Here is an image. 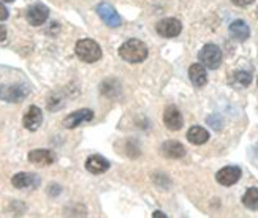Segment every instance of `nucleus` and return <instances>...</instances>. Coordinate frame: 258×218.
Wrapping results in <instances>:
<instances>
[{"label": "nucleus", "instance_id": "nucleus-1", "mask_svg": "<svg viewBox=\"0 0 258 218\" xmlns=\"http://www.w3.org/2000/svg\"><path fill=\"white\" fill-rule=\"evenodd\" d=\"M149 49L141 40L132 38L119 48V55L128 63H141L148 59Z\"/></svg>", "mask_w": 258, "mask_h": 218}, {"label": "nucleus", "instance_id": "nucleus-2", "mask_svg": "<svg viewBox=\"0 0 258 218\" xmlns=\"http://www.w3.org/2000/svg\"><path fill=\"white\" fill-rule=\"evenodd\" d=\"M75 51L76 55L86 63H95L97 60L102 59V48H100L97 41L89 38L78 41L75 46Z\"/></svg>", "mask_w": 258, "mask_h": 218}, {"label": "nucleus", "instance_id": "nucleus-3", "mask_svg": "<svg viewBox=\"0 0 258 218\" xmlns=\"http://www.w3.org/2000/svg\"><path fill=\"white\" fill-rule=\"evenodd\" d=\"M198 60L209 70H217L222 63V51L217 44H205L203 49L198 52Z\"/></svg>", "mask_w": 258, "mask_h": 218}, {"label": "nucleus", "instance_id": "nucleus-4", "mask_svg": "<svg viewBox=\"0 0 258 218\" xmlns=\"http://www.w3.org/2000/svg\"><path fill=\"white\" fill-rule=\"evenodd\" d=\"M30 89L24 84H10L0 87V98L7 103H21L27 98Z\"/></svg>", "mask_w": 258, "mask_h": 218}, {"label": "nucleus", "instance_id": "nucleus-5", "mask_svg": "<svg viewBox=\"0 0 258 218\" xmlns=\"http://www.w3.org/2000/svg\"><path fill=\"white\" fill-rule=\"evenodd\" d=\"M97 15L100 16V19H102L108 27H113L114 29V27L122 26V18L119 16L116 8L113 5L106 4V2L100 4L97 7Z\"/></svg>", "mask_w": 258, "mask_h": 218}, {"label": "nucleus", "instance_id": "nucleus-6", "mask_svg": "<svg viewBox=\"0 0 258 218\" xmlns=\"http://www.w3.org/2000/svg\"><path fill=\"white\" fill-rule=\"evenodd\" d=\"M182 32V24L179 19L174 18H166L162 19L159 24H157V33L163 38H174L179 33Z\"/></svg>", "mask_w": 258, "mask_h": 218}, {"label": "nucleus", "instance_id": "nucleus-7", "mask_svg": "<svg viewBox=\"0 0 258 218\" xmlns=\"http://www.w3.org/2000/svg\"><path fill=\"white\" fill-rule=\"evenodd\" d=\"M92 119H94L92 109H80V111H75V112L69 114V116L63 119L62 123L67 130H72V128L80 127V125L84 122H91Z\"/></svg>", "mask_w": 258, "mask_h": 218}, {"label": "nucleus", "instance_id": "nucleus-8", "mask_svg": "<svg viewBox=\"0 0 258 218\" xmlns=\"http://www.w3.org/2000/svg\"><path fill=\"white\" fill-rule=\"evenodd\" d=\"M241 176H242V171H241L239 166H225L216 174V179H217V182L220 183V185L231 187L241 179Z\"/></svg>", "mask_w": 258, "mask_h": 218}, {"label": "nucleus", "instance_id": "nucleus-9", "mask_svg": "<svg viewBox=\"0 0 258 218\" xmlns=\"http://www.w3.org/2000/svg\"><path fill=\"white\" fill-rule=\"evenodd\" d=\"M163 123L168 130L171 131H177L182 128L184 125V119H182V114L176 106H168L163 112Z\"/></svg>", "mask_w": 258, "mask_h": 218}, {"label": "nucleus", "instance_id": "nucleus-10", "mask_svg": "<svg viewBox=\"0 0 258 218\" xmlns=\"http://www.w3.org/2000/svg\"><path fill=\"white\" fill-rule=\"evenodd\" d=\"M26 18L29 21V24L30 26H41L46 22V19L49 18V10L48 7H44L41 4H37V5H32L29 10H27V13H26Z\"/></svg>", "mask_w": 258, "mask_h": 218}, {"label": "nucleus", "instance_id": "nucleus-11", "mask_svg": "<svg viewBox=\"0 0 258 218\" xmlns=\"http://www.w3.org/2000/svg\"><path fill=\"white\" fill-rule=\"evenodd\" d=\"M43 122V112L38 106H30L22 117V125L29 131H37Z\"/></svg>", "mask_w": 258, "mask_h": 218}, {"label": "nucleus", "instance_id": "nucleus-12", "mask_svg": "<svg viewBox=\"0 0 258 218\" xmlns=\"http://www.w3.org/2000/svg\"><path fill=\"white\" fill-rule=\"evenodd\" d=\"M29 162L33 165H40V166H48L55 162V155L54 152L48 151V149H35V151L29 152L27 155Z\"/></svg>", "mask_w": 258, "mask_h": 218}, {"label": "nucleus", "instance_id": "nucleus-13", "mask_svg": "<svg viewBox=\"0 0 258 218\" xmlns=\"http://www.w3.org/2000/svg\"><path fill=\"white\" fill-rule=\"evenodd\" d=\"M86 169L92 174H103L109 169V162L102 155H91L86 160Z\"/></svg>", "mask_w": 258, "mask_h": 218}, {"label": "nucleus", "instance_id": "nucleus-14", "mask_svg": "<svg viewBox=\"0 0 258 218\" xmlns=\"http://www.w3.org/2000/svg\"><path fill=\"white\" fill-rule=\"evenodd\" d=\"M188 78L195 87H203L208 83V73L201 63H194L188 68Z\"/></svg>", "mask_w": 258, "mask_h": 218}, {"label": "nucleus", "instance_id": "nucleus-15", "mask_svg": "<svg viewBox=\"0 0 258 218\" xmlns=\"http://www.w3.org/2000/svg\"><path fill=\"white\" fill-rule=\"evenodd\" d=\"M162 154L166 158L177 160V158L185 157V147L181 142H177V141H166L162 146Z\"/></svg>", "mask_w": 258, "mask_h": 218}, {"label": "nucleus", "instance_id": "nucleus-16", "mask_svg": "<svg viewBox=\"0 0 258 218\" xmlns=\"http://www.w3.org/2000/svg\"><path fill=\"white\" fill-rule=\"evenodd\" d=\"M230 33H231V37L234 40L245 41L250 37V29H249V26L245 24L244 21L236 19V21H233L231 24H230Z\"/></svg>", "mask_w": 258, "mask_h": 218}, {"label": "nucleus", "instance_id": "nucleus-17", "mask_svg": "<svg viewBox=\"0 0 258 218\" xmlns=\"http://www.w3.org/2000/svg\"><path fill=\"white\" fill-rule=\"evenodd\" d=\"M11 183H13V187L16 188H27V187L38 185V179L35 174H30V173H18L11 179Z\"/></svg>", "mask_w": 258, "mask_h": 218}, {"label": "nucleus", "instance_id": "nucleus-18", "mask_svg": "<svg viewBox=\"0 0 258 218\" xmlns=\"http://www.w3.org/2000/svg\"><path fill=\"white\" fill-rule=\"evenodd\" d=\"M187 139L190 144L194 146H201L206 144L209 139V133L203 128V127H192L187 131Z\"/></svg>", "mask_w": 258, "mask_h": 218}, {"label": "nucleus", "instance_id": "nucleus-19", "mask_svg": "<svg viewBox=\"0 0 258 218\" xmlns=\"http://www.w3.org/2000/svg\"><path fill=\"white\" fill-rule=\"evenodd\" d=\"M252 83V75L247 73V71H234L231 76H230V84L236 89H244L247 87L249 84Z\"/></svg>", "mask_w": 258, "mask_h": 218}, {"label": "nucleus", "instance_id": "nucleus-20", "mask_svg": "<svg viewBox=\"0 0 258 218\" xmlns=\"http://www.w3.org/2000/svg\"><path fill=\"white\" fill-rule=\"evenodd\" d=\"M242 204L250 210H258V188H249L242 196Z\"/></svg>", "mask_w": 258, "mask_h": 218}, {"label": "nucleus", "instance_id": "nucleus-21", "mask_svg": "<svg viewBox=\"0 0 258 218\" xmlns=\"http://www.w3.org/2000/svg\"><path fill=\"white\" fill-rule=\"evenodd\" d=\"M231 2L236 7H249L255 2V0H231Z\"/></svg>", "mask_w": 258, "mask_h": 218}, {"label": "nucleus", "instance_id": "nucleus-22", "mask_svg": "<svg viewBox=\"0 0 258 218\" xmlns=\"http://www.w3.org/2000/svg\"><path fill=\"white\" fill-rule=\"evenodd\" d=\"M8 19V10L5 8L4 4H0V21H5Z\"/></svg>", "mask_w": 258, "mask_h": 218}, {"label": "nucleus", "instance_id": "nucleus-23", "mask_svg": "<svg viewBox=\"0 0 258 218\" xmlns=\"http://www.w3.org/2000/svg\"><path fill=\"white\" fill-rule=\"evenodd\" d=\"M5 38H7V29L0 24V41H4Z\"/></svg>", "mask_w": 258, "mask_h": 218}, {"label": "nucleus", "instance_id": "nucleus-24", "mask_svg": "<svg viewBox=\"0 0 258 218\" xmlns=\"http://www.w3.org/2000/svg\"><path fill=\"white\" fill-rule=\"evenodd\" d=\"M152 216H154V218H166V215H165L163 212H160V210L154 212V213H152Z\"/></svg>", "mask_w": 258, "mask_h": 218}, {"label": "nucleus", "instance_id": "nucleus-25", "mask_svg": "<svg viewBox=\"0 0 258 218\" xmlns=\"http://www.w3.org/2000/svg\"><path fill=\"white\" fill-rule=\"evenodd\" d=\"M4 2H7V4H13L15 0H4Z\"/></svg>", "mask_w": 258, "mask_h": 218}, {"label": "nucleus", "instance_id": "nucleus-26", "mask_svg": "<svg viewBox=\"0 0 258 218\" xmlns=\"http://www.w3.org/2000/svg\"><path fill=\"white\" fill-rule=\"evenodd\" d=\"M256 16H258V8H256Z\"/></svg>", "mask_w": 258, "mask_h": 218}]
</instances>
